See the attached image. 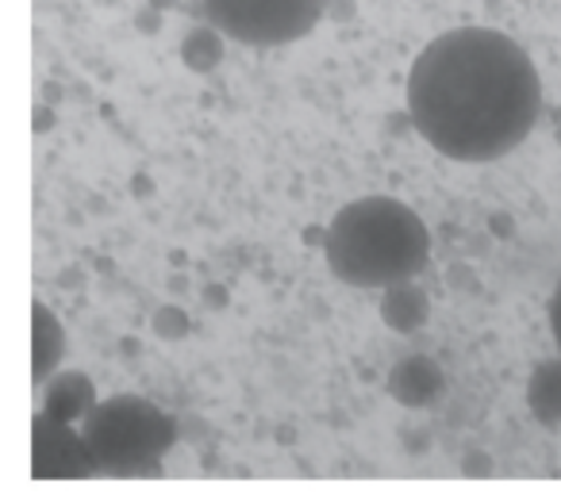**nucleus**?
Wrapping results in <instances>:
<instances>
[{
    "label": "nucleus",
    "mask_w": 561,
    "mask_h": 495,
    "mask_svg": "<svg viewBox=\"0 0 561 495\" xmlns=\"http://www.w3.org/2000/svg\"><path fill=\"white\" fill-rule=\"evenodd\" d=\"M328 269L351 288H389L412 280L431 257L423 219L397 196H362L339 208L323 231Z\"/></svg>",
    "instance_id": "obj_2"
},
{
    "label": "nucleus",
    "mask_w": 561,
    "mask_h": 495,
    "mask_svg": "<svg viewBox=\"0 0 561 495\" xmlns=\"http://www.w3.org/2000/svg\"><path fill=\"white\" fill-rule=\"evenodd\" d=\"M96 464L89 453V441L73 423H62L50 411L32 418V476L35 480H85Z\"/></svg>",
    "instance_id": "obj_5"
},
{
    "label": "nucleus",
    "mask_w": 561,
    "mask_h": 495,
    "mask_svg": "<svg viewBox=\"0 0 561 495\" xmlns=\"http://www.w3.org/2000/svg\"><path fill=\"white\" fill-rule=\"evenodd\" d=\"M381 292H385L381 296V319H385V326H389V331L415 334V331H423V326H427L431 300H427V292L415 285V277L381 288Z\"/></svg>",
    "instance_id": "obj_9"
},
{
    "label": "nucleus",
    "mask_w": 561,
    "mask_h": 495,
    "mask_svg": "<svg viewBox=\"0 0 561 495\" xmlns=\"http://www.w3.org/2000/svg\"><path fill=\"white\" fill-rule=\"evenodd\" d=\"M527 407L546 430L561 426V354L535 365V372L527 380Z\"/></svg>",
    "instance_id": "obj_10"
},
{
    "label": "nucleus",
    "mask_w": 561,
    "mask_h": 495,
    "mask_svg": "<svg viewBox=\"0 0 561 495\" xmlns=\"http://www.w3.org/2000/svg\"><path fill=\"white\" fill-rule=\"evenodd\" d=\"M96 472L104 476H150L178 441V426L142 395L101 400L81 423Z\"/></svg>",
    "instance_id": "obj_3"
},
{
    "label": "nucleus",
    "mask_w": 561,
    "mask_h": 495,
    "mask_svg": "<svg viewBox=\"0 0 561 495\" xmlns=\"http://www.w3.org/2000/svg\"><path fill=\"white\" fill-rule=\"evenodd\" d=\"M66 357V331L55 319V311L47 303L32 308V380L47 384L58 372V361Z\"/></svg>",
    "instance_id": "obj_8"
},
{
    "label": "nucleus",
    "mask_w": 561,
    "mask_h": 495,
    "mask_svg": "<svg viewBox=\"0 0 561 495\" xmlns=\"http://www.w3.org/2000/svg\"><path fill=\"white\" fill-rule=\"evenodd\" d=\"M154 331H158V338H165V342H178L181 334L188 331V319L181 315L178 308H162L154 315Z\"/></svg>",
    "instance_id": "obj_12"
},
{
    "label": "nucleus",
    "mask_w": 561,
    "mask_h": 495,
    "mask_svg": "<svg viewBox=\"0 0 561 495\" xmlns=\"http://www.w3.org/2000/svg\"><path fill=\"white\" fill-rule=\"evenodd\" d=\"M443 388H446V377H443V369H438V361H431V357H423V354L404 357V361H397L389 372V395L397 403H404V407H431V403L443 395Z\"/></svg>",
    "instance_id": "obj_6"
},
{
    "label": "nucleus",
    "mask_w": 561,
    "mask_h": 495,
    "mask_svg": "<svg viewBox=\"0 0 561 495\" xmlns=\"http://www.w3.org/2000/svg\"><path fill=\"white\" fill-rule=\"evenodd\" d=\"M224 39H227V35L219 32L216 24L193 27V32L185 35V43H181V62H185L188 70H196V73L216 70V66L224 62Z\"/></svg>",
    "instance_id": "obj_11"
},
{
    "label": "nucleus",
    "mask_w": 561,
    "mask_h": 495,
    "mask_svg": "<svg viewBox=\"0 0 561 495\" xmlns=\"http://www.w3.org/2000/svg\"><path fill=\"white\" fill-rule=\"evenodd\" d=\"M542 81L530 55L492 27H458L420 50L408 73V116L454 162H496L538 124Z\"/></svg>",
    "instance_id": "obj_1"
},
{
    "label": "nucleus",
    "mask_w": 561,
    "mask_h": 495,
    "mask_svg": "<svg viewBox=\"0 0 561 495\" xmlns=\"http://www.w3.org/2000/svg\"><path fill=\"white\" fill-rule=\"evenodd\" d=\"M96 388L85 372H58L43 384V411H50L62 423H85V415L96 407Z\"/></svg>",
    "instance_id": "obj_7"
},
{
    "label": "nucleus",
    "mask_w": 561,
    "mask_h": 495,
    "mask_svg": "<svg viewBox=\"0 0 561 495\" xmlns=\"http://www.w3.org/2000/svg\"><path fill=\"white\" fill-rule=\"evenodd\" d=\"M550 334H553V346H558V354H561V277L550 296Z\"/></svg>",
    "instance_id": "obj_13"
},
{
    "label": "nucleus",
    "mask_w": 561,
    "mask_h": 495,
    "mask_svg": "<svg viewBox=\"0 0 561 495\" xmlns=\"http://www.w3.org/2000/svg\"><path fill=\"white\" fill-rule=\"evenodd\" d=\"M331 0H204V16L242 47H285L316 32Z\"/></svg>",
    "instance_id": "obj_4"
}]
</instances>
